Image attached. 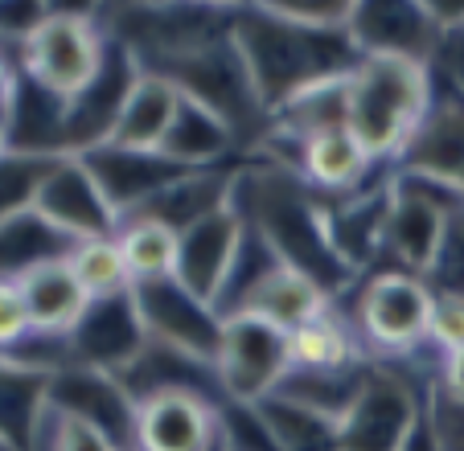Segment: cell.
I'll list each match as a JSON object with an SVG mask.
<instances>
[{
    "label": "cell",
    "mask_w": 464,
    "mask_h": 451,
    "mask_svg": "<svg viewBox=\"0 0 464 451\" xmlns=\"http://www.w3.org/2000/svg\"><path fill=\"white\" fill-rule=\"evenodd\" d=\"M230 206L243 214L246 230L284 267L321 283L334 300H342L358 283V275L337 254L334 235H329V206L296 168L272 165V160L235 168Z\"/></svg>",
    "instance_id": "1"
},
{
    "label": "cell",
    "mask_w": 464,
    "mask_h": 451,
    "mask_svg": "<svg viewBox=\"0 0 464 451\" xmlns=\"http://www.w3.org/2000/svg\"><path fill=\"white\" fill-rule=\"evenodd\" d=\"M230 37L267 115L316 82L350 74L358 50L345 29H308L263 5H230Z\"/></svg>",
    "instance_id": "2"
},
{
    "label": "cell",
    "mask_w": 464,
    "mask_h": 451,
    "mask_svg": "<svg viewBox=\"0 0 464 451\" xmlns=\"http://www.w3.org/2000/svg\"><path fill=\"white\" fill-rule=\"evenodd\" d=\"M436 103V70L415 58H366L353 62L345 79V131L362 144L374 165H399L407 144Z\"/></svg>",
    "instance_id": "3"
},
{
    "label": "cell",
    "mask_w": 464,
    "mask_h": 451,
    "mask_svg": "<svg viewBox=\"0 0 464 451\" xmlns=\"http://www.w3.org/2000/svg\"><path fill=\"white\" fill-rule=\"evenodd\" d=\"M436 349L415 361H370V373L345 415L337 418L345 451H407L428 418V394L436 386Z\"/></svg>",
    "instance_id": "4"
},
{
    "label": "cell",
    "mask_w": 464,
    "mask_h": 451,
    "mask_svg": "<svg viewBox=\"0 0 464 451\" xmlns=\"http://www.w3.org/2000/svg\"><path fill=\"white\" fill-rule=\"evenodd\" d=\"M345 324L362 341L370 361H415L428 353L431 287L407 271H370L350 287Z\"/></svg>",
    "instance_id": "5"
},
{
    "label": "cell",
    "mask_w": 464,
    "mask_h": 451,
    "mask_svg": "<svg viewBox=\"0 0 464 451\" xmlns=\"http://www.w3.org/2000/svg\"><path fill=\"white\" fill-rule=\"evenodd\" d=\"M17 70L58 99H79L95 87L107 62V29L87 9H53L17 45Z\"/></svg>",
    "instance_id": "6"
},
{
    "label": "cell",
    "mask_w": 464,
    "mask_h": 451,
    "mask_svg": "<svg viewBox=\"0 0 464 451\" xmlns=\"http://www.w3.org/2000/svg\"><path fill=\"white\" fill-rule=\"evenodd\" d=\"M214 369H218L222 398L243 402V407H259L263 398L280 394L284 378L292 373L288 332L272 329L259 316H243V312L227 316Z\"/></svg>",
    "instance_id": "7"
},
{
    "label": "cell",
    "mask_w": 464,
    "mask_h": 451,
    "mask_svg": "<svg viewBox=\"0 0 464 451\" xmlns=\"http://www.w3.org/2000/svg\"><path fill=\"white\" fill-rule=\"evenodd\" d=\"M131 300H136V312H140L149 341L177 349V353H189L198 361H218L227 316L214 304L198 300L177 275L131 283Z\"/></svg>",
    "instance_id": "8"
},
{
    "label": "cell",
    "mask_w": 464,
    "mask_h": 451,
    "mask_svg": "<svg viewBox=\"0 0 464 451\" xmlns=\"http://www.w3.org/2000/svg\"><path fill=\"white\" fill-rule=\"evenodd\" d=\"M34 214L50 222L62 238L79 243H95V238H115L123 217L103 197L99 181L79 157H58V165L45 173L42 189L34 197Z\"/></svg>",
    "instance_id": "9"
},
{
    "label": "cell",
    "mask_w": 464,
    "mask_h": 451,
    "mask_svg": "<svg viewBox=\"0 0 464 451\" xmlns=\"http://www.w3.org/2000/svg\"><path fill=\"white\" fill-rule=\"evenodd\" d=\"M50 407L103 431L115 447L136 451V402L115 373L91 365H62L50 378Z\"/></svg>",
    "instance_id": "10"
},
{
    "label": "cell",
    "mask_w": 464,
    "mask_h": 451,
    "mask_svg": "<svg viewBox=\"0 0 464 451\" xmlns=\"http://www.w3.org/2000/svg\"><path fill=\"white\" fill-rule=\"evenodd\" d=\"M246 243V222L235 206L218 209V214L202 217L198 226H189L177 243V271L173 275L189 287L198 300L218 308L222 295L230 287V275H235V263L243 254Z\"/></svg>",
    "instance_id": "11"
},
{
    "label": "cell",
    "mask_w": 464,
    "mask_h": 451,
    "mask_svg": "<svg viewBox=\"0 0 464 451\" xmlns=\"http://www.w3.org/2000/svg\"><path fill=\"white\" fill-rule=\"evenodd\" d=\"M350 34L358 58H415L431 62L440 50V34L431 25L423 0H353Z\"/></svg>",
    "instance_id": "12"
},
{
    "label": "cell",
    "mask_w": 464,
    "mask_h": 451,
    "mask_svg": "<svg viewBox=\"0 0 464 451\" xmlns=\"http://www.w3.org/2000/svg\"><path fill=\"white\" fill-rule=\"evenodd\" d=\"M144 345H149V332L140 324L131 292L91 300L82 321L66 332L71 365H91V369H103V373H123L140 357Z\"/></svg>",
    "instance_id": "13"
},
{
    "label": "cell",
    "mask_w": 464,
    "mask_h": 451,
    "mask_svg": "<svg viewBox=\"0 0 464 451\" xmlns=\"http://www.w3.org/2000/svg\"><path fill=\"white\" fill-rule=\"evenodd\" d=\"M227 402L202 394H157L136 410V451H210L222 439Z\"/></svg>",
    "instance_id": "14"
},
{
    "label": "cell",
    "mask_w": 464,
    "mask_h": 451,
    "mask_svg": "<svg viewBox=\"0 0 464 451\" xmlns=\"http://www.w3.org/2000/svg\"><path fill=\"white\" fill-rule=\"evenodd\" d=\"M79 160L91 168L103 197L120 217H131L140 206H149L157 193H165L173 181H181L189 168L173 165L165 152H131V148L99 144L91 152H79Z\"/></svg>",
    "instance_id": "15"
},
{
    "label": "cell",
    "mask_w": 464,
    "mask_h": 451,
    "mask_svg": "<svg viewBox=\"0 0 464 451\" xmlns=\"http://www.w3.org/2000/svg\"><path fill=\"white\" fill-rule=\"evenodd\" d=\"M460 222V217H456ZM452 217L440 214L436 206L420 197L391 189V209H386V230H382V259L391 271H407V275L428 283L436 271L440 254H444Z\"/></svg>",
    "instance_id": "16"
},
{
    "label": "cell",
    "mask_w": 464,
    "mask_h": 451,
    "mask_svg": "<svg viewBox=\"0 0 464 451\" xmlns=\"http://www.w3.org/2000/svg\"><path fill=\"white\" fill-rule=\"evenodd\" d=\"M334 304L337 300L324 292L321 283H313L308 275H300V271L276 263V267H267L243 295H238L227 316H235V312L259 316V321H267L272 329H280V332L292 337L296 329H304V324L329 316Z\"/></svg>",
    "instance_id": "17"
},
{
    "label": "cell",
    "mask_w": 464,
    "mask_h": 451,
    "mask_svg": "<svg viewBox=\"0 0 464 451\" xmlns=\"http://www.w3.org/2000/svg\"><path fill=\"white\" fill-rule=\"evenodd\" d=\"M399 168H420V173L464 185V95L448 87L440 74L436 103H431L428 120L420 123L415 139L407 144V152L399 157Z\"/></svg>",
    "instance_id": "18"
},
{
    "label": "cell",
    "mask_w": 464,
    "mask_h": 451,
    "mask_svg": "<svg viewBox=\"0 0 464 451\" xmlns=\"http://www.w3.org/2000/svg\"><path fill=\"white\" fill-rule=\"evenodd\" d=\"M17 283H21V295H25L34 337H66L82 321V312L91 308L87 287L79 283V275L71 267V254L66 259L37 263Z\"/></svg>",
    "instance_id": "19"
},
{
    "label": "cell",
    "mask_w": 464,
    "mask_h": 451,
    "mask_svg": "<svg viewBox=\"0 0 464 451\" xmlns=\"http://www.w3.org/2000/svg\"><path fill=\"white\" fill-rule=\"evenodd\" d=\"M181 91L165 79V74H152V70H140V79L131 82L128 99L120 107V120H115V131L107 144L115 148H131V152H160L177 123V111H181Z\"/></svg>",
    "instance_id": "20"
},
{
    "label": "cell",
    "mask_w": 464,
    "mask_h": 451,
    "mask_svg": "<svg viewBox=\"0 0 464 451\" xmlns=\"http://www.w3.org/2000/svg\"><path fill=\"white\" fill-rule=\"evenodd\" d=\"M374 160L362 152V144L350 131H324V136L300 144V165L296 173L321 193L324 201L334 197H350L362 185L374 181Z\"/></svg>",
    "instance_id": "21"
},
{
    "label": "cell",
    "mask_w": 464,
    "mask_h": 451,
    "mask_svg": "<svg viewBox=\"0 0 464 451\" xmlns=\"http://www.w3.org/2000/svg\"><path fill=\"white\" fill-rule=\"evenodd\" d=\"M50 369L0 353V435L17 447H34L42 418L50 410Z\"/></svg>",
    "instance_id": "22"
},
{
    "label": "cell",
    "mask_w": 464,
    "mask_h": 451,
    "mask_svg": "<svg viewBox=\"0 0 464 451\" xmlns=\"http://www.w3.org/2000/svg\"><path fill=\"white\" fill-rule=\"evenodd\" d=\"M230 185H235V168L230 173L227 168H198V173H185L181 181H173L165 193H157L131 217H149V222L169 226L173 235H185L202 217L230 206Z\"/></svg>",
    "instance_id": "23"
},
{
    "label": "cell",
    "mask_w": 464,
    "mask_h": 451,
    "mask_svg": "<svg viewBox=\"0 0 464 451\" xmlns=\"http://www.w3.org/2000/svg\"><path fill=\"white\" fill-rule=\"evenodd\" d=\"M235 148H238V136L230 131V123L222 120V115H214L210 107L193 103V99H181L177 123L160 152H165L173 165L198 173V168H218Z\"/></svg>",
    "instance_id": "24"
},
{
    "label": "cell",
    "mask_w": 464,
    "mask_h": 451,
    "mask_svg": "<svg viewBox=\"0 0 464 451\" xmlns=\"http://www.w3.org/2000/svg\"><path fill=\"white\" fill-rule=\"evenodd\" d=\"M288 357H292V373H342V369H353V365L370 361L362 341L353 337L345 316H337V312H329V316H321V321L292 332Z\"/></svg>",
    "instance_id": "25"
},
{
    "label": "cell",
    "mask_w": 464,
    "mask_h": 451,
    "mask_svg": "<svg viewBox=\"0 0 464 451\" xmlns=\"http://www.w3.org/2000/svg\"><path fill=\"white\" fill-rule=\"evenodd\" d=\"M255 410H259L263 427L272 435L276 451H345L337 418L321 415V410L304 407V402L288 398V394H272Z\"/></svg>",
    "instance_id": "26"
},
{
    "label": "cell",
    "mask_w": 464,
    "mask_h": 451,
    "mask_svg": "<svg viewBox=\"0 0 464 451\" xmlns=\"http://www.w3.org/2000/svg\"><path fill=\"white\" fill-rule=\"evenodd\" d=\"M71 251H74L71 238H62L34 209L17 214L0 226V279H21L25 271H34L37 263L66 259Z\"/></svg>",
    "instance_id": "27"
},
{
    "label": "cell",
    "mask_w": 464,
    "mask_h": 451,
    "mask_svg": "<svg viewBox=\"0 0 464 451\" xmlns=\"http://www.w3.org/2000/svg\"><path fill=\"white\" fill-rule=\"evenodd\" d=\"M115 243H120V251H123L131 283L165 279L177 271V243H181V235H173L169 226L149 222V217H123Z\"/></svg>",
    "instance_id": "28"
},
{
    "label": "cell",
    "mask_w": 464,
    "mask_h": 451,
    "mask_svg": "<svg viewBox=\"0 0 464 451\" xmlns=\"http://www.w3.org/2000/svg\"><path fill=\"white\" fill-rule=\"evenodd\" d=\"M71 267L79 275V283L87 287L91 300H107V295L131 292V275L123 251L115 238H95V243H79L71 251Z\"/></svg>",
    "instance_id": "29"
},
{
    "label": "cell",
    "mask_w": 464,
    "mask_h": 451,
    "mask_svg": "<svg viewBox=\"0 0 464 451\" xmlns=\"http://www.w3.org/2000/svg\"><path fill=\"white\" fill-rule=\"evenodd\" d=\"M58 165V157H34V152H0V226L17 214L34 209L45 173Z\"/></svg>",
    "instance_id": "30"
},
{
    "label": "cell",
    "mask_w": 464,
    "mask_h": 451,
    "mask_svg": "<svg viewBox=\"0 0 464 451\" xmlns=\"http://www.w3.org/2000/svg\"><path fill=\"white\" fill-rule=\"evenodd\" d=\"M428 345L436 353L464 349V292H431V329Z\"/></svg>",
    "instance_id": "31"
},
{
    "label": "cell",
    "mask_w": 464,
    "mask_h": 451,
    "mask_svg": "<svg viewBox=\"0 0 464 451\" xmlns=\"http://www.w3.org/2000/svg\"><path fill=\"white\" fill-rule=\"evenodd\" d=\"M267 9L308 29H345L353 0H267Z\"/></svg>",
    "instance_id": "32"
},
{
    "label": "cell",
    "mask_w": 464,
    "mask_h": 451,
    "mask_svg": "<svg viewBox=\"0 0 464 451\" xmlns=\"http://www.w3.org/2000/svg\"><path fill=\"white\" fill-rule=\"evenodd\" d=\"M29 337H34V324H29L21 283L17 279H0V353H17Z\"/></svg>",
    "instance_id": "33"
},
{
    "label": "cell",
    "mask_w": 464,
    "mask_h": 451,
    "mask_svg": "<svg viewBox=\"0 0 464 451\" xmlns=\"http://www.w3.org/2000/svg\"><path fill=\"white\" fill-rule=\"evenodd\" d=\"M431 66H436V74H444L448 87L464 95V34L440 37V50L431 58Z\"/></svg>",
    "instance_id": "34"
},
{
    "label": "cell",
    "mask_w": 464,
    "mask_h": 451,
    "mask_svg": "<svg viewBox=\"0 0 464 451\" xmlns=\"http://www.w3.org/2000/svg\"><path fill=\"white\" fill-rule=\"evenodd\" d=\"M431 394H440L444 402L464 407V349H456V353H440V373H436Z\"/></svg>",
    "instance_id": "35"
},
{
    "label": "cell",
    "mask_w": 464,
    "mask_h": 451,
    "mask_svg": "<svg viewBox=\"0 0 464 451\" xmlns=\"http://www.w3.org/2000/svg\"><path fill=\"white\" fill-rule=\"evenodd\" d=\"M423 9H428L440 37L464 34V0H423Z\"/></svg>",
    "instance_id": "36"
},
{
    "label": "cell",
    "mask_w": 464,
    "mask_h": 451,
    "mask_svg": "<svg viewBox=\"0 0 464 451\" xmlns=\"http://www.w3.org/2000/svg\"><path fill=\"white\" fill-rule=\"evenodd\" d=\"M0 451H25V447H17L13 439H5V435H0Z\"/></svg>",
    "instance_id": "37"
},
{
    "label": "cell",
    "mask_w": 464,
    "mask_h": 451,
    "mask_svg": "<svg viewBox=\"0 0 464 451\" xmlns=\"http://www.w3.org/2000/svg\"><path fill=\"white\" fill-rule=\"evenodd\" d=\"M230 451H235V447H230Z\"/></svg>",
    "instance_id": "38"
}]
</instances>
